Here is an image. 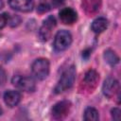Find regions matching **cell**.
<instances>
[{
    "instance_id": "obj_11",
    "label": "cell",
    "mask_w": 121,
    "mask_h": 121,
    "mask_svg": "<svg viewBox=\"0 0 121 121\" xmlns=\"http://www.w3.org/2000/svg\"><path fill=\"white\" fill-rule=\"evenodd\" d=\"M22 95L18 91L9 90L4 94V101L9 107H15L21 101Z\"/></svg>"
},
{
    "instance_id": "obj_8",
    "label": "cell",
    "mask_w": 121,
    "mask_h": 121,
    "mask_svg": "<svg viewBox=\"0 0 121 121\" xmlns=\"http://www.w3.org/2000/svg\"><path fill=\"white\" fill-rule=\"evenodd\" d=\"M98 80H99L98 73L94 69H90L85 73L82 83H83L84 88L87 91L93 92V90L96 87V85L98 83Z\"/></svg>"
},
{
    "instance_id": "obj_14",
    "label": "cell",
    "mask_w": 121,
    "mask_h": 121,
    "mask_svg": "<svg viewBox=\"0 0 121 121\" xmlns=\"http://www.w3.org/2000/svg\"><path fill=\"white\" fill-rule=\"evenodd\" d=\"M84 120L86 121H96L99 118L98 115V112L96 109L93 108V107H88L85 109L84 111V116H83Z\"/></svg>"
},
{
    "instance_id": "obj_12",
    "label": "cell",
    "mask_w": 121,
    "mask_h": 121,
    "mask_svg": "<svg viewBox=\"0 0 121 121\" xmlns=\"http://www.w3.org/2000/svg\"><path fill=\"white\" fill-rule=\"evenodd\" d=\"M82 6L85 12L89 15H92L99 10L101 0H82Z\"/></svg>"
},
{
    "instance_id": "obj_3",
    "label": "cell",
    "mask_w": 121,
    "mask_h": 121,
    "mask_svg": "<svg viewBox=\"0 0 121 121\" xmlns=\"http://www.w3.org/2000/svg\"><path fill=\"white\" fill-rule=\"evenodd\" d=\"M72 43V35L69 31L63 29L57 32L54 39V48L56 51L61 52L66 50Z\"/></svg>"
},
{
    "instance_id": "obj_1",
    "label": "cell",
    "mask_w": 121,
    "mask_h": 121,
    "mask_svg": "<svg viewBox=\"0 0 121 121\" xmlns=\"http://www.w3.org/2000/svg\"><path fill=\"white\" fill-rule=\"evenodd\" d=\"M76 79V68L74 65L69 66L61 75L59 79L57 85L54 88V92L56 94H60L68 89H70Z\"/></svg>"
},
{
    "instance_id": "obj_21",
    "label": "cell",
    "mask_w": 121,
    "mask_h": 121,
    "mask_svg": "<svg viewBox=\"0 0 121 121\" xmlns=\"http://www.w3.org/2000/svg\"><path fill=\"white\" fill-rule=\"evenodd\" d=\"M3 8V1L2 0H0V9Z\"/></svg>"
},
{
    "instance_id": "obj_7",
    "label": "cell",
    "mask_w": 121,
    "mask_h": 121,
    "mask_svg": "<svg viewBox=\"0 0 121 121\" xmlns=\"http://www.w3.org/2000/svg\"><path fill=\"white\" fill-rule=\"evenodd\" d=\"M71 110V102L68 100H61L57 102L52 108V115L55 119H62L66 117Z\"/></svg>"
},
{
    "instance_id": "obj_16",
    "label": "cell",
    "mask_w": 121,
    "mask_h": 121,
    "mask_svg": "<svg viewBox=\"0 0 121 121\" xmlns=\"http://www.w3.org/2000/svg\"><path fill=\"white\" fill-rule=\"evenodd\" d=\"M9 16L8 13L5 12V13L0 14V29L6 26V25L9 23Z\"/></svg>"
},
{
    "instance_id": "obj_19",
    "label": "cell",
    "mask_w": 121,
    "mask_h": 121,
    "mask_svg": "<svg viewBox=\"0 0 121 121\" xmlns=\"http://www.w3.org/2000/svg\"><path fill=\"white\" fill-rule=\"evenodd\" d=\"M49 9H50V8H49V6H48L47 4H41V5L38 7V11H39L40 13H44V12L48 11Z\"/></svg>"
},
{
    "instance_id": "obj_22",
    "label": "cell",
    "mask_w": 121,
    "mask_h": 121,
    "mask_svg": "<svg viewBox=\"0 0 121 121\" xmlns=\"http://www.w3.org/2000/svg\"><path fill=\"white\" fill-rule=\"evenodd\" d=\"M1 114H2V109L0 108V115H1Z\"/></svg>"
},
{
    "instance_id": "obj_4",
    "label": "cell",
    "mask_w": 121,
    "mask_h": 121,
    "mask_svg": "<svg viewBox=\"0 0 121 121\" xmlns=\"http://www.w3.org/2000/svg\"><path fill=\"white\" fill-rule=\"evenodd\" d=\"M12 84L18 88L21 91L25 92H34L36 89V84L35 81L26 76H22V75H16L12 78L11 79Z\"/></svg>"
},
{
    "instance_id": "obj_15",
    "label": "cell",
    "mask_w": 121,
    "mask_h": 121,
    "mask_svg": "<svg viewBox=\"0 0 121 121\" xmlns=\"http://www.w3.org/2000/svg\"><path fill=\"white\" fill-rule=\"evenodd\" d=\"M104 59H105V60H106L110 65H112V66L117 64L118 61H119V57L115 54L114 51H112V50H111V49H108V50H106V51L104 52Z\"/></svg>"
},
{
    "instance_id": "obj_5",
    "label": "cell",
    "mask_w": 121,
    "mask_h": 121,
    "mask_svg": "<svg viewBox=\"0 0 121 121\" xmlns=\"http://www.w3.org/2000/svg\"><path fill=\"white\" fill-rule=\"evenodd\" d=\"M102 92L108 98L114 97L116 95H119V82L114 78H107L103 83Z\"/></svg>"
},
{
    "instance_id": "obj_18",
    "label": "cell",
    "mask_w": 121,
    "mask_h": 121,
    "mask_svg": "<svg viewBox=\"0 0 121 121\" xmlns=\"http://www.w3.org/2000/svg\"><path fill=\"white\" fill-rule=\"evenodd\" d=\"M7 79V76H6V72L5 70L0 66V85H4Z\"/></svg>"
},
{
    "instance_id": "obj_9",
    "label": "cell",
    "mask_w": 121,
    "mask_h": 121,
    "mask_svg": "<svg viewBox=\"0 0 121 121\" xmlns=\"http://www.w3.org/2000/svg\"><path fill=\"white\" fill-rule=\"evenodd\" d=\"M59 17L61 23L64 25H72L77 21L78 14L72 8H63L60 10Z\"/></svg>"
},
{
    "instance_id": "obj_20",
    "label": "cell",
    "mask_w": 121,
    "mask_h": 121,
    "mask_svg": "<svg viewBox=\"0 0 121 121\" xmlns=\"http://www.w3.org/2000/svg\"><path fill=\"white\" fill-rule=\"evenodd\" d=\"M64 1L65 0H52V4H53V6L54 7H60V6H61L63 3H64Z\"/></svg>"
},
{
    "instance_id": "obj_13",
    "label": "cell",
    "mask_w": 121,
    "mask_h": 121,
    "mask_svg": "<svg viewBox=\"0 0 121 121\" xmlns=\"http://www.w3.org/2000/svg\"><path fill=\"white\" fill-rule=\"evenodd\" d=\"M91 27H92L93 32L96 34L101 33L104 30H106V28L108 27V20L104 17H98L93 21Z\"/></svg>"
},
{
    "instance_id": "obj_17",
    "label": "cell",
    "mask_w": 121,
    "mask_h": 121,
    "mask_svg": "<svg viewBox=\"0 0 121 121\" xmlns=\"http://www.w3.org/2000/svg\"><path fill=\"white\" fill-rule=\"evenodd\" d=\"M112 117L113 118V120H116V121H119L120 118H121V111L119 108H113L112 111Z\"/></svg>"
},
{
    "instance_id": "obj_2",
    "label": "cell",
    "mask_w": 121,
    "mask_h": 121,
    "mask_svg": "<svg viewBox=\"0 0 121 121\" xmlns=\"http://www.w3.org/2000/svg\"><path fill=\"white\" fill-rule=\"evenodd\" d=\"M49 61L47 59L44 58H39L34 60V62L31 65V71L33 76L39 79L43 80L47 78L49 74Z\"/></svg>"
},
{
    "instance_id": "obj_6",
    "label": "cell",
    "mask_w": 121,
    "mask_h": 121,
    "mask_svg": "<svg viewBox=\"0 0 121 121\" xmlns=\"http://www.w3.org/2000/svg\"><path fill=\"white\" fill-rule=\"evenodd\" d=\"M56 19L54 16H48L43 23L39 30V36L42 41H47L52 34L53 28L56 26Z\"/></svg>"
},
{
    "instance_id": "obj_10",
    "label": "cell",
    "mask_w": 121,
    "mask_h": 121,
    "mask_svg": "<svg viewBox=\"0 0 121 121\" xmlns=\"http://www.w3.org/2000/svg\"><path fill=\"white\" fill-rule=\"evenodd\" d=\"M9 5L11 9L21 11L28 12L33 9V0H9Z\"/></svg>"
}]
</instances>
